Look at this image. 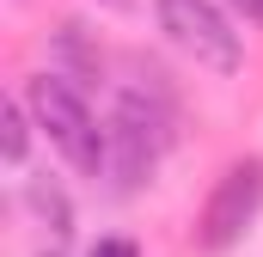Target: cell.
I'll list each match as a JSON object with an SVG mask.
<instances>
[{
    "label": "cell",
    "mask_w": 263,
    "mask_h": 257,
    "mask_svg": "<svg viewBox=\"0 0 263 257\" xmlns=\"http://www.w3.org/2000/svg\"><path fill=\"white\" fill-rule=\"evenodd\" d=\"M233 6H239L245 19H257V25H263V0H233Z\"/></svg>",
    "instance_id": "cell-9"
},
{
    "label": "cell",
    "mask_w": 263,
    "mask_h": 257,
    "mask_svg": "<svg viewBox=\"0 0 263 257\" xmlns=\"http://www.w3.org/2000/svg\"><path fill=\"white\" fill-rule=\"evenodd\" d=\"M257 214H263V159L251 153V159H233L214 178V190H208V202H202V214H196V245L214 251V257L233 251Z\"/></svg>",
    "instance_id": "cell-3"
},
{
    "label": "cell",
    "mask_w": 263,
    "mask_h": 257,
    "mask_svg": "<svg viewBox=\"0 0 263 257\" xmlns=\"http://www.w3.org/2000/svg\"><path fill=\"white\" fill-rule=\"evenodd\" d=\"M153 12H159V31H165L196 67L220 74V80L239 74V62H245L239 31L227 25V12H220L214 0H153Z\"/></svg>",
    "instance_id": "cell-4"
},
{
    "label": "cell",
    "mask_w": 263,
    "mask_h": 257,
    "mask_svg": "<svg viewBox=\"0 0 263 257\" xmlns=\"http://www.w3.org/2000/svg\"><path fill=\"white\" fill-rule=\"evenodd\" d=\"M25 98H6V111H0V128H6V141H0V153H6V166L18 172L25 166V141H31V128H25Z\"/></svg>",
    "instance_id": "cell-7"
},
{
    "label": "cell",
    "mask_w": 263,
    "mask_h": 257,
    "mask_svg": "<svg viewBox=\"0 0 263 257\" xmlns=\"http://www.w3.org/2000/svg\"><path fill=\"white\" fill-rule=\"evenodd\" d=\"M80 31H86V25H62V31H55V67H49V74H62V80H73V86L104 74V56H98Z\"/></svg>",
    "instance_id": "cell-5"
},
{
    "label": "cell",
    "mask_w": 263,
    "mask_h": 257,
    "mask_svg": "<svg viewBox=\"0 0 263 257\" xmlns=\"http://www.w3.org/2000/svg\"><path fill=\"white\" fill-rule=\"evenodd\" d=\"M25 104H31L37 128L49 135V147L62 153L80 178H98V172L110 166V128H98L86 92H80L73 80H62V74H37V80L25 86Z\"/></svg>",
    "instance_id": "cell-1"
},
{
    "label": "cell",
    "mask_w": 263,
    "mask_h": 257,
    "mask_svg": "<svg viewBox=\"0 0 263 257\" xmlns=\"http://www.w3.org/2000/svg\"><path fill=\"white\" fill-rule=\"evenodd\" d=\"M165 147H172V111H165V98L123 92L117 111H110V166H104L110 184L117 190H141L159 172Z\"/></svg>",
    "instance_id": "cell-2"
},
{
    "label": "cell",
    "mask_w": 263,
    "mask_h": 257,
    "mask_svg": "<svg viewBox=\"0 0 263 257\" xmlns=\"http://www.w3.org/2000/svg\"><path fill=\"white\" fill-rule=\"evenodd\" d=\"M25 196H31V208L49 221V233H55V239H67V233H73V208H67L62 184H43V178H31V190H25Z\"/></svg>",
    "instance_id": "cell-6"
},
{
    "label": "cell",
    "mask_w": 263,
    "mask_h": 257,
    "mask_svg": "<svg viewBox=\"0 0 263 257\" xmlns=\"http://www.w3.org/2000/svg\"><path fill=\"white\" fill-rule=\"evenodd\" d=\"M86 257H141V251H135V239H98Z\"/></svg>",
    "instance_id": "cell-8"
}]
</instances>
